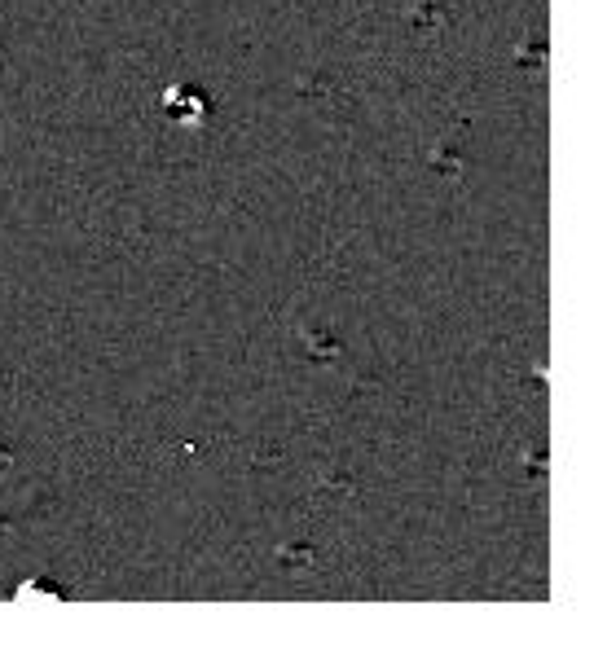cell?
Segmentation results:
<instances>
[{
	"mask_svg": "<svg viewBox=\"0 0 594 646\" xmlns=\"http://www.w3.org/2000/svg\"><path fill=\"white\" fill-rule=\"evenodd\" d=\"M304 348H308V356H317V361H330V356H339V339L335 334H304Z\"/></svg>",
	"mask_w": 594,
	"mask_h": 646,
	"instance_id": "obj_2",
	"label": "cell"
},
{
	"mask_svg": "<svg viewBox=\"0 0 594 646\" xmlns=\"http://www.w3.org/2000/svg\"><path fill=\"white\" fill-rule=\"evenodd\" d=\"M18 598H40V603H62V598H66V589H62V585H53V581H27V585H18Z\"/></svg>",
	"mask_w": 594,
	"mask_h": 646,
	"instance_id": "obj_1",
	"label": "cell"
}]
</instances>
